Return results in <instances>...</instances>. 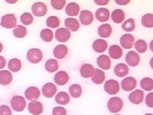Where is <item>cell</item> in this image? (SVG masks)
<instances>
[{
  "label": "cell",
  "mask_w": 153,
  "mask_h": 115,
  "mask_svg": "<svg viewBox=\"0 0 153 115\" xmlns=\"http://www.w3.org/2000/svg\"><path fill=\"white\" fill-rule=\"evenodd\" d=\"M107 108L111 113H117L120 112L123 108V102L122 99L117 97L111 98L108 101Z\"/></svg>",
  "instance_id": "obj_1"
},
{
  "label": "cell",
  "mask_w": 153,
  "mask_h": 115,
  "mask_svg": "<svg viewBox=\"0 0 153 115\" xmlns=\"http://www.w3.org/2000/svg\"><path fill=\"white\" fill-rule=\"evenodd\" d=\"M10 103L12 108L16 112L23 111L26 106V101L22 96H13Z\"/></svg>",
  "instance_id": "obj_2"
},
{
  "label": "cell",
  "mask_w": 153,
  "mask_h": 115,
  "mask_svg": "<svg viewBox=\"0 0 153 115\" xmlns=\"http://www.w3.org/2000/svg\"><path fill=\"white\" fill-rule=\"evenodd\" d=\"M26 58L31 63L36 64L42 60L43 53L40 49H30L27 52Z\"/></svg>",
  "instance_id": "obj_3"
},
{
  "label": "cell",
  "mask_w": 153,
  "mask_h": 115,
  "mask_svg": "<svg viewBox=\"0 0 153 115\" xmlns=\"http://www.w3.org/2000/svg\"><path fill=\"white\" fill-rule=\"evenodd\" d=\"M17 18L13 13H8L1 17V26L7 29L14 28L17 26Z\"/></svg>",
  "instance_id": "obj_4"
},
{
  "label": "cell",
  "mask_w": 153,
  "mask_h": 115,
  "mask_svg": "<svg viewBox=\"0 0 153 115\" xmlns=\"http://www.w3.org/2000/svg\"><path fill=\"white\" fill-rule=\"evenodd\" d=\"M104 90L105 92H107L109 95H116L120 90V85H119L117 81L114 79H109L105 82Z\"/></svg>",
  "instance_id": "obj_5"
},
{
  "label": "cell",
  "mask_w": 153,
  "mask_h": 115,
  "mask_svg": "<svg viewBox=\"0 0 153 115\" xmlns=\"http://www.w3.org/2000/svg\"><path fill=\"white\" fill-rule=\"evenodd\" d=\"M32 13L36 17H43L46 15L47 12V7L42 2H36L31 7Z\"/></svg>",
  "instance_id": "obj_6"
},
{
  "label": "cell",
  "mask_w": 153,
  "mask_h": 115,
  "mask_svg": "<svg viewBox=\"0 0 153 115\" xmlns=\"http://www.w3.org/2000/svg\"><path fill=\"white\" fill-rule=\"evenodd\" d=\"M71 37V33L69 30L65 28L57 29L55 33L56 39L60 42H66L68 41Z\"/></svg>",
  "instance_id": "obj_7"
},
{
  "label": "cell",
  "mask_w": 153,
  "mask_h": 115,
  "mask_svg": "<svg viewBox=\"0 0 153 115\" xmlns=\"http://www.w3.org/2000/svg\"><path fill=\"white\" fill-rule=\"evenodd\" d=\"M144 92L141 90H136L128 96V99L133 104H140L143 101Z\"/></svg>",
  "instance_id": "obj_8"
},
{
  "label": "cell",
  "mask_w": 153,
  "mask_h": 115,
  "mask_svg": "<svg viewBox=\"0 0 153 115\" xmlns=\"http://www.w3.org/2000/svg\"><path fill=\"white\" fill-rule=\"evenodd\" d=\"M25 96L26 99L30 101H35V100L39 99L40 96V91L35 86H31L25 90Z\"/></svg>",
  "instance_id": "obj_9"
},
{
  "label": "cell",
  "mask_w": 153,
  "mask_h": 115,
  "mask_svg": "<svg viewBox=\"0 0 153 115\" xmlns=\"http://www.w3.org/2000/svg\"><path fill=\"white\" fill-rule=\"evenodd\" d=\"M125 60L128 65L131 66H137L140 63V58L137 52L134 51H130L126 54Z\"/></svg>",
  "instance_id": "obj_10"
},
{
  "label": "cell",
  "mask_w": 153,
  "mask_h": 115,
  "mask_svg": "<svg viewBox=\"0 0 153 115\" xmlns=\"http://www.w3.org/2000/svg\"><path fill=\"white\" fill-rule=\"evenodd\" d=\"M137 82L133 77H128L121 81L122 89L125 92H130L136 88Z\"/></svg>",
  "instance_id": "obj_11"
},
{
  "label": "cell",
  "mask_w": 153,
  "mask_h": 115,
  "mask_svg": "<svg viewBox=\"0 0 153 115\" xmlns=\"http://www.w3.org/2000/svg\"><path fill=\"white\" fill-rule=\"evenodd\" d=\"M135 42V37L131 34H124L120 38V44L123 49H130Z\"/></svg>",
  "instance_id": "obj_12"
},
{
  "label": "cell",
  "mask_w": 153,
  "mask_h": 115,
  "mask_svg": "<svg viewBox=\"0 0 153 115\" xmlns=\"http://www.w3.org/2000/svg\"><path fill=\"white\" fill-rule=\"evenodd\" d=\"M79 19L82 25L88 26L93 22L94 16L91 12L87 10H84L80 12Z\"/></svg>",
  "instance_id": "obj_13"
},
{
  "label": "cell",
  "mask_w": 153,
  "mask_h": 115,
  "mask_svg": "<svg viewBox=\"0 0 153 115\" xmlns=\"http://www.w3.org/2000/svg\"><path fill=\"white\" fill-rule=\"evenodd\" d=\"M27 109L29 112L33 115H40L44 111V107L42 104L36 100L29 103Z\"/></svg>",
  "instance_id": "obj_14"
},
{
  "label": "cell",
  "mask_w": 153,
  "mask_h": 115,
  "mask_svg": "<svg viewBox=\"0 0 153 115\" xmlns=\"http://www.w3.org/2000/svg\"><path fill=\"white\" fill-rule=\"evenodd\" d=\"M42 93L47 98H52L57 92L56 86L52 83H47L43 86Z\"/></svg>",
  "instance_id": "obj_15"
},
{
  "label": "cell",
  "mask_w": 153,
  "mask_h": 115,
  "mask_svg": "<svg viewBox=\"0 0 153 115\" xmlns=\"http://www.w3.org/2000/svg\"><path fill=\"white\" fill-rule=\"evenodd\" d=\"M54 82L59 86H64L68 83L69 81L68 74L65 71L57 72L54 78Z\"/></svg>",
  "instance_id": "obj_16"
},
{
  "label": "cell",
  "mask_w": 153,
  "mask_h": 115,
  "mask_svg": "<svg viewBox=\"0 0 153 115\" xmlns=\"http://www.w3.org/2000/svg\"><path fill=\"white\" fill-rule=\"evenodd\" d=\"M97 63L100 68L103 70H109L111 66V60L107 55H100L98 57Z\"/></svg>",
  "instance_id": "obj_17"
},
{
  "label": "cell",
  "mask_w": 153,
  "mask_h": 115,
  "mask_svg": "<svg viewBox=\"0 0 153 115\" xmlns=\"http://www.w3.org/2000/svg\"><path fill=\"white\" fill-rule=\"evenodd\" d=\"M68 52V47L63 44L57 45L53 50V55L56 58L62 60L67 55Z\"/></svg>",
  "instance_id": "obj_18"
},
{
  "label": "cell",
  "mask_w": 153,
  "mask_h": 115,
  "mask_svg": "<svg viewBox=\"0 0 153 115\" xmlns=\"http://www.w3.org/2000/svg\"><path fill=\"white\" fill-rule=\"evenodd\" d=\"M95 69L94 66L89 63H85L81 66L80 69V73L81 76L84 78H90L93 76Z\"/></svg>",
  "instance_id": "obj_19"
},
{
  "label": "cell",
  "mask_w": 153,
  "mask_h": 115,
  "mask_svg": "<svg viewBox=\"0 0 153 115\" xmlns=\"http://www.w3.org/2000/svg\"><path fill=\"white\" fill-rule=\"evenodd\" d=\"M95 16L100 22H106L109 20L110 11L106 8H98L95 13Z\"/></svg>",
  "instance_id": "obj_20"
},
{
  "label": "cell",
  "mask_w": 153,
  "mask_h": 115,
  "mask_svg": "<svg viewBox=\"0 0 153 115\" xmlns=\"http://www.w3.org/2000/svg\"><path fill=\"white\" fill-rule=\"evenodd\" d=\"M108 44L106 40L103 39L96 40L93 44V50L98 53H102L107 49Z\"/></svg>",
  "instance_id": "obj_21"
},
{
  "label": "cell",
  "mask_w": 153,
  "mask_h": 115,
  "mask_svg": "<svg viewBox=\"0 0 153 115\" xmlns=\"http://www.w3.org/2000/svg\"><path fill=\"white\" fill-rule=\"evenodd\" d=\"M110 57L114 60L120 59L123 56V51L122 48L117 45H112L108 49Z\"/></svg>",
  "instance_id": "obj_22"
},
{
  "label": "cell",
  "mask_w": 153,
  "mask_h": 115,
  "mask_svg": "<svg viewBox=\"0 0 153 115\" xmlns=\"http://www.w3.org/2000/svg\"><path fill=\"white\" fill-rule=\"evenodd\" d=\"M13 79V75L10 72L3 70H0V84L7 86L10 84Z\"/></svg>",
  "instance_id": "obj_23"
},
{
  "label": "cell",
  "mask_w": 153,
  "mask_h": 115,
  "mask_svg": "<svg viewBox=\"0 0 153 115\" xmlns=\"http://www.w3.org/2000/svg\"><path fill=\"white\" fill-rule=\"evenodd\" d=\"M65 25L66 28L71 31L75 32L79 30L80 28V24L77 19L75 18H66L65 21Z\"/></svg>",
  "instance_id": "obj_24"
},
{
  "label": "cell",
  "mask_w": 153,
  "mask_h": 115,
  "mask_svg": "<svg viewBox=\"0 0 153 115\" xmlns=\"http://www.w3.org/2000/svg\"><path fill=\"white\" fill-rule=\"evenodd\" d=\"M80 11V7L77 3L74 2L69 3L65 8V12L69 16H76Z\"/></svg>",
  "instance_id": "obj_25"
},
{
  "label": "cell",
  "mask_w": 153,
  "mask_h": 115,
  "mask_svg": "<svg viewBox=\"0 0 153 115\" xmlns=\"http://www.w3.org/2000/svg\"><path fill=\"white\" fill-rule=\"evenodd\" d=\"M112 29L109 24H104L98 28V33L100 37L108 38L112 34Z\"/></svg>",
  "instance_id": "obj_26"
},
{
  "label": "cell",
  "mask_w": 153,
  "mask_h": 115,
  "mask_svg": "<svg viewBox=\"0 0 153 115\" xmlns=\"http://www.w3.org/2000/svg\"><path fill=\"white\" fill-rule=\"evenodd\" d=\"M114 73L119 78H123L129 73V68L124 63H119L114 68Z\"/></svg>",
  "instance_id": "obj_27"
},
{
  "label": "cell",
  "mask_w": 153,
  "mask_h": 115,
  "mask_svg": "<svg viewBox=\"0 0 153 115\" xmlns=\"http://www.w3.org/2000/svg\"><path fill=\"white\" fill-rule=\"evenodd\" d=\"M105 79V74L104 72L100 70L95 69L94 72L91 77V81L94 84H102Z\"/></svg>",
  "instance_id": "obj_28"
},
{
  "label": "cell",
  "mask_w": 153,
  "mask_h": 115,
  "mask_svg": "<svg viewBox=\"0 0 153 115\" xmlns=\"http://www.w3.org/2000/svg\"><path fill=\"white\" fill-rule=\"evenodd\" d=\"M125 18V14L121 9H116L111 14L112 21L116 24H121Z\"/></svg>",
  "instance_id": "obj_29"
},
{
  "label": "cell",
  "mask_w": 153,
  "mask_h": 115,
  "mask_svg": "<svg viewBox=\"0 0 153 115\" xmlns=\"http://www.w3.org/2000/svg\"><path fill=\"white\" fill-rule=\"evenodd\" d=\"M55 101L59 105H65L70 101L69 95L65 92H61L57 93L55 97Z\"/></svg>",
  "instance_id": "obj_30"
},
{
  "label": "cell",
  "mask_w": 153,
  "mask_h": 115,
  "mask_svg": "<svg viewBox=\"0 0 153 115\" xmlns=\"http://www.w3.org/2000/svg\"><path fill=\"white\" fill-rule=\"evenodd\" d=\"M8 69L12 72H17L21 70L22 68V63L20 60L17 58H13L8 61Z\"/></svg>",
  "instance_id": "obj_31"
},
{
  "label": "cell",
  "mask_w": 153,
  "mask_h": 115,
  "mask_svg": "<svg viewBox=\"0 0 153 115\" xmlns=\"http://www.w3.org/2000/svg\"><path fill=\"white\" fill-rule=\"evenodd\" d=\"M45 70L50 73H54L59 69L58 61L54 59L48 60L45 63Z\"/></svg>",
  "instance_id": "obj_32"
},
{
  "label": "cell",
  "mask_w": 153,
  "mask_h": 115,
  "mask_svg": "<svg viewBox=\"0 0 153 115\" xmlns=\"http://www.w3.org/2000/svg\"><path fill=\"white\" fill-rule=\"evenodd\" d=\"M69 92L71 96L74 98L77 99L82 95V90L81 86L78 84H74L71 85L69 88Z\"/></svg>",
  "instance_id": "obj_33"
},
{
  "label": "cell",
  "mask_w": 153,
  "mask_h": 115,
  "mask_svg": "<svg viewBox=\"0 0 153 115\" xmlns=\"http://www.w3.org/2000/svg\"><path fill=\"white\" fill-rule=\"evenodd\" d=\"M13 33L15 37L22 38L27 35V29L22 25H17L13 30Z\"/></svg>",
  "instance_id": "obj_34"
},
{
  "label": "cell",
  "mask_w": 153,
  "mask_h": 115,
  "mask_svg": "<svg viewBox=\"0 0 153 115\" xmlns=\"http://www.w3.org/2000/svg\"><path fill=\"white\" fill-rule=\"evenodd\" d=\"M141 88L147 92H151L153 90V81L150 78H143L140 81Z\"/></svg>",
  "instance_id": "obj_35"
},
{
  "label": "cell",
  "mask_w": 153,
  "mask_h": 115,
  "mask_svg": "<svg viewBox=\"0 0 153 115\" xmlns=\"http://www.w3.org/2000/svg\"><path fill=\"white\" fill-rule=\"evenodd\" d=\"M40 38L46 42H50L54 38V33L50 29H44L40 32Z\"/></svg>",
  "instance_id": "obj_36"
},
{
  "label": "cell",
  "mask_w": 153,
  "mask_h": 115,
  "mask_svg": "<svg viewBox=\"0 0 153 115\" xmlns=\"http://www.w3.org/2000/svg\"><path fill=\"white\" fill-rule=\"evenodd\" d=\"M122 29L126 32L133 31L135 29V22L133 19H128L127 20L123 23Z\"/></svg>",
  "instance_id": "obj_37"
},
{
  "label": "cell",
  "mask_w": 153,
  "mask_h": 115,
  "mask_svg": "<svg viewBox=\"0 0 153 115\" xmlns=\"http://www.w3.org/2000/svg\"><path fill=\"white\" fill-rule=\"evenodd\" d=\"M142 25L148 28H151L153 27V15L152 13H147L142 16L141 19Z\"/></svg>",
  "instance_id": "obj_38"
},
{
  "label": "cell",
  "mask_w": 153,
  "mask_h": 115,
  "mask_svg": "<svg viewBox=\"0 0 153 115\" xmlns=\"http://www.w3.org/2000/svg\"><path fill=\"white\" fill-rule=\"evenodd\" d=\"M20 20L22 25L28 26L30 25L33 22V17L30 13L25 12L20 17Z\"/></svg>",
  "instance_id": "obj_39"
},
{
  "label": "cell",
  "mask_w": 153,
  "mask_h": 115,
  "mask_svg": "<svg viewBox=\"0 0 153 115\" xmlns=\"http://www.w3.org/2000/svg\"><path fill=\"white\" fill-rule=\"evenodd\" d=\"M46 25L48 27L52 28H56L60 25V21L56 16H50L47 18Z\"/></svg>",
  "instance_id": "obj_40"
},
{
  "label": "cell",
  "mask_w": 153,
  "mask_h": 115,
  "mask_svg": "<svg viewBox=\"0 0 153 115\" xmlns=\"http://www.w3.org/2000/svg\"><path fill=\"white\" fill-rule=\"evenodd\" d=\"M135 48L139 53H144L147 49V44L145 40L140 39L135 42Z\"/></svg>",
  "instance_id": "obj_41"
},
{
  "label": "cell",
  "mask_w": 153,
  "mask_h": 115,
  "mask_svg": "<svg viewBox=\"0 0 153 115\" xmlns=\"http://www.w3.org/2000/svg\"><path fill=\"white\" fill-rule=\"evenodd\" d=\"M51 4L52 7L57 10H62L66 4L65 0H52L51 1Z\"/></svg>",
  "instance_id": "obj_42"
},
{
  "label": "cell",
  "mask_w": 153,
  "mask_h": 115,
  "mask_svg": "<svg viewBox=\"0 0 153 115\" xmlns=\"http://www.w3.org/2000/svg\"><path fill=\"white\" fill-rule=\"evenodd\" d=\"M66 109L61 106H57L52 109V115H66Z\"/></svg>",
  "instance_id": "obj_43"
},
{
  "label": "cell",
  "mask_w": 153,
  "mask_h": 115,
  "mask_svg": "<svg viewBox=\"0 0 153 115\" xmlns=\"http://www.w3.org/2000/svg\"><path fill=\"white\" fill-rule=\"evenodd\" d=\"M0 115H12V111L7 105H0Z\"/></svg>",
  "instance_id": "obj_44"
},
{
  "label": "cell",
  "mask_w": 153,
  "mask_h": 115,
  "mask_svg": "<svg viewBox=\"0 0 153 115\" xmlns=\"http://www.w3.org/2000/svg\"><path fill=\"white\" fill-rule=\"evenodd\" d=\"M146 104L149 108H153V93L152 92L146 96Z\"/></svg>",
  "instance_id": "obj_45"
},
{
  "label": "cell",
  "mask_w": 153,
  "mask_h": 115,
  "mask_svg": "<svg viewBox=\"0 0 153 115\" xmlns=\"http://www.w3.org/2000/svg\"><path fill=\"white\" fill-rule=\"evenodd\" d=\"M7 61L2 56H0V69H3L6 66Z\"/></svg>",
  "instance_id": "obj_46"
},
{
  "label": "cell",
  "mask_w": 153,
  "mask_h": 115,
  "mask_svg": "<svg viewBox=\"0 0 153 115\" xmlns=\"http://www.w3.org/2000/svg\"><path fill=\"white\" fill-rule=\"evenodd\" d=\"M94 3L98 5H106L109 3V0H95Z\"/></svg>",
  "instance_id": "obj_47"
},
{
  "label": "cell",
  "mask_w": 153,
  "mask_h": 115,
  "mask_svg": "<svg viewBox=\"0 0 153 115\" xmlns=\"http://www.w3.org/2000/svg\"><path fill=\"white\" fill-rule=\"evenodd\" d=\"M115 2L119 5H126L130 2V0H116Z\"/></svg>",
  "instance_id": "obj_48"
},
{
  "label": "cell",
  "mask_w": 153,
  "mask_h": 115,
  "mask_svg": "<svg viewBox=\"0 0 153 115\" xmlns=\"http://www.w3.org/2000/svg\"><path fill=\"white\" fill-rule=\"evenodd\" d=\"M3 49V45H2L1 43L0 42V53H1V52H2Z\"/></svg>",
  "instance_id": "obj_49"
},
{
  "label": "cell",
  "mask_w": 153,
  "mask_h": 115,
  "mask_svg": "<svg viewBox=\"0 0 153 115\" xmlns=\"http://www.w3.org/2000/svg\"><path fill=\"white\" fill-rule=\"evenodd\" d=\"M17 1H6V2L9 3H16Z\"/></svg>",
  "instance_id": "obj_50"
},
{
  "label": "cell",
  "mask_w": 153,
  "mask_h": 115,
  "mask_svg": "<svg viewBox=\"0 0 153 115\" xmlns=\"http://www.w3.org/2000/svg\"><path fill=\"white\" fill-rule=\"evenodd\" d=\"M144 115H153L152 114H151V113H147V114H146Z\"/></svg>",
  "instance_id": "obj_51"
},
{
  "label": "cell",
  "mask_w": 153,
  "mask_h": 115,
  "mask_svg": "<svg viewBox=\"0 0 153 115\" xmlns=\"http://www.w3.org/2000/svg\"><path fill=\"white\" fill-rule=\"evenodd\" d=\"M114 115H120V114H114Z\"/></svg>",
  "instance_id": "obj_52"
}]
</instances>
